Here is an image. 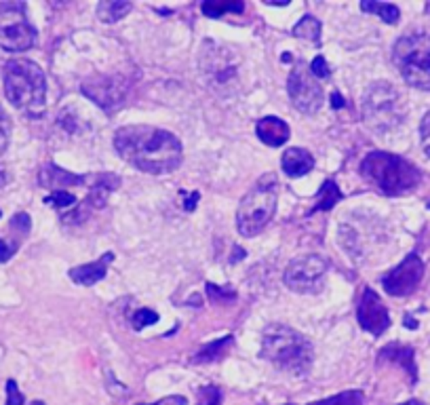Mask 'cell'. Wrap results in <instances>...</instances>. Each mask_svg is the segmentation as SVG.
Wrapping results in <instances>:
<instances>
[{"instance_id":"cell-1","label":"cell","mask_w":430,"mask_h":405,"mask_svg":"<svg viewBox=\"0 0 430 405\" xmlns=\"http://www.w3.org/2000/svg\"><path fill=\"white\" fill-rule=\"evenodd\" d=\"M114 148L122 160L152 176L175 172L184 158V146L178 135L152 125H127L116 129Z\"/></svg>"},{"instance_id":"cell-2","label":"cell","mask_w":430,"mask_h":405,"mask_svg":"<svg viewBox=\"0 0 430 405\" xmlns=\"http://www.w3.org/2000/svg\"><path fill=\"white\" fill-rule=\"evenodd\" d=\"M5 95L30 118H41L47 110V76L43 68L30 59H11L5 65Z\"/></svg>"},{"instance_id":"cell-3","label":"cell","mask_w":430,"mask_h":405,"mask_svg":"<svg viewBox=\"0 0 430 405\" xmlns=\"http://www.w3.org/2000/svg\"><path fill=\"white\" fill-rule=\"evenodd\" d=\"M261 357L281 371L304 376L312 365L314 351L310 340L300 331L283 323H272L261 335Z\"/></svg>"},{"instance_id":"cell-4","label":"cell","mask_w":430,"mask_h":405,"mask_svg":"<svg viewBox=\"0 0 430 405\" xmlns=\"http://www.w3.org/2000/svg\"><path fill=\"white\" fill-rule=\"evenodd\" d=\"M361 176L386 196H403L422 182L420 169L392 152H369L361 163Z\"/></svg>"},{"instance_id":"cell-5","label":"cell","mask_w":430,"mask_h":405,"mask_svg":"<svg viewBox=\"0 0 430 405\" xmlns=\"http://www.w3.org/2000/svg\"><path fill=\"white\" fill-rule=\"evenodd\" d=\"M279 180L275 174L261 176L255 186L243 196L237 211V228L243 236H257L270 224L277 211Z\"/></svg>"},{"instance_id":"cell-6","label":"cell","mask_w":430,"mask_h":405,"mask_svg":"<svg viewBox=\"0 0 430 405\" xmlns=\"http://www.w3.org/2000/svg\"><path fill=\"white\" fill-rule=\"evenodd\" d=\"M405 114L407 108L401 91L386 81L374 83L363 95V121L380 135H386L396 127H401Z\"/></svg>"},{"instance_id":"cell-7","label":"cell","mask_w":430,"mask_h":405,"mask_svg":"<svg viewBox=\"0 0 430 405\" xmlns=\"http://www.w3.org/2000/svg\"><path fill=\"white\" fill-rule=\"evenodd\" d=\"M392 61L407 85L430 91V32L403 34L392 47Z\"/></svg>"},{"instance_id":"cell-8","label":"cell","mask_w":430,"mask_h":405,"mask_svg":"<svg viewBox=\"0 0 430 405\" xmlns=\"http://www.w3.org/2000/svg\"><path fill=\"white\" fill-rule=\"evenodd\" d=\"M36 28L32 25L23 3H0V49L21 53L36 45Z\"/></svg>"},{"instance_id":"cell-9","label":"cell","mask_w":430,"mask_h":405,"mask_svg":"<svg viewBox=\"0 0 430 405\" xmlns=\"http://www.w3.org/2000/svg\"><path fill=\"white\" fill-rule=\"evenodd\" d=\"M198 65H201V72H203L207 85L213 87L217 93H222V89H230L233 83L237 81L235 53L222 45L211 43V41L203 43Z\"/></svg>"},{"instance_id":"cell-10","label":"cell","mask_w":430,"mask_h":405,"mask_svg":"<svg viewBox=\"0 0 430 405\" xmlns=\"http://www.w3.org/2000/svg\"><path fill=\"white\" fill-rule=\"evenodd\" d=\"M325 275L327 262L316 253H308L289 262L283 281L295 293H319L325 285Z\"/></svg>"},{"instance_id":"cell-11","label":"cell","mask_w":430,"mask_h":405,"mask_svg":"<svg viewBox=\"0 0 430 405\" xmlns=\"http://www.w3.org/2000/svg\"><path fill=\"white\" fill-rule=\"evenodd\" d=\"M287 93L293 108L304 114H316L323 106V87L304 61L291 70L287 79Z\"/></svg>"},{"instance_id":"cell-12","label":"cell","mask_w":430,"mask_h":405,"mask_svg":"<svg viewBox=\"0 0 430 405\" xmlns=\"http://www.w3.org/2000/svg\"><path fill=\"white\" fill-rule=\"evenodd\" d=\"M424 279V262L418 253H409L399 266H394L388 275L382 277L384 291L392 298H405L416 291Z\"/></svg>"},{"instance_id":"cell-13","label":"cell","mask_w":430,"mask_h":405,"mask_svg":"<svg viewBox=\"0 0 430 405\" xmlns=\"http://www.w3.org/2000/svg\"><path fill=\"white\" fill-rule=\"evenodd\" d=\"M356 319H358V325L363 329L369 331L376 338L382 335L390 327L388 309L384 307L382 298L372 287H365L361 293L358 307H356Z\"/></svg>"},{"instance_id":"cell-14","label":"cell","mask_w":430,"mask_h":405,"mask_svg":"<svg viewBox=\"0 0 430 405\" xmlns=\"http://www.w3.org/2000/svg\"><path fill=\"white\" fill-rule=\"evenodd\" d=\"M80 89L89 99L95 101V104L110 110L112 106L122 101L129 85H127V81H122L118 76H110V79H97L95 83H85V85H80Z\"/></svg>"},{"instance_id":"cell-15","label":"cell","mask_w":430,"mask_h":405,"mask_svg":"<svg viewBox=\"0 0 430 405\" xmlns=\"http://www.w3.org/2000/svg\"><path fill=\"white\" fill-rule=\"evenodd\" d=\"M85 184L89 188V194L83 207L91 211V209H102L106 205L110 192L120 186V178L112 174H95V176H85Z\"/></svg>"},{"instance_id":"cell-16","label":"cell","mask_w":430,"mask_h":405,"mask_svg":"<svg viewBox=\"0 0 430 405\" xmlns=\"http://www.w3.org/2000/svg\"><path fill=\"white\" fill-rule=\"evenodd\" d=\"M39 184L43 188H49L51 192H68V188L72 186H80L85 184V176H76V174H70L65 172V169L49 163L41 169L39 174Z\"/></svg>"},{"instance_id":"cell-17","label":"cell","mask_w":430,"mask_h":405,"mask_svg":"<svg viewBox=\"0 0 430 405\" xmlns=\"http://www.w3.org/2000/svg\"><path fill=\"white\" fill-rule=\"evenodd\" d=\"M255 133H257V138L266 146H270V148H281L289 140V135H291L289 125L283 118H279V116H264V118H259L257 125H255Z\"/></svg>"},{"instance_id":"cell-18","label":"cell","mask_w":430,"mask_h":405,"mask_svg":"<svg viewBox=\"0 0 430 405\" xmlns=\"http://www.w3.org/2000/svg\"><path fill=\"white\" fill-rule=\"evenodd\" d=\"M112 260H114V253L108 251V253H104L102 258L95 260V262L76 266V268L70 270V279H72L74 283L83 285V287H91V285L99 283V281H102V279L106 277V273H108V264H110Z\"/></svg>"},{"instance_id":"cell-19","label":"cell","mask_w":430,"mask_h":405,"mask_svg":"<svg viewBox=\"0 0 430 405\" xmlns=\"http://www.w3.org/2000/svg\"><path fill=\"white\" fill-rule=\"evenodd\" d=\"M281 167L289 178H302L314 169V156L304 148H287L283 152Z\"/></svg>"},{"instance_id":"cell-20","label":"cell","mask_w":430,"mask_h":405,"mask_svg":"<svg viewBox=\"0 0 430 405\" xmlns=\"http://www.w3.org/2000/svg\"><path fill=\"white\" fill-rule=\"evenodd\" d=\"M380 361H392L396 365H401L411 376V382L418 380V367H416V361H413V349L411 346L388 344L380 351Z\"/></svg>"},{"instance_id":"cell-21","label":"cell","mask_w":430,"mask_h":405,"mask_svg":"<svg viewBox=\"0 0 430 405\" xmlns=\"http://www.w3.org/2000/svg\"><path fill=\"white\" fill-rule=\"evenodd\" d=\"M233 335H224V338H219V340H215V342H209V344H205L201 351H198L194 357H192V363H211V361H217V359H222L226 353H228V349L233 346Z\"/></svg>"},{"instance_id":"cell-22","label":"cell","mask_w":430,"mask_h":405,"mask_svg":"<svg viewBox=\"0 0 430 405\" xmlns=\"http://www.w3.org/2000/svg\"><path fill=\"white\" fill-rule=\"evenodd\" d=\"M340 200H342V190L338 188V184L334 180H325L323 186H321V190L316 192V205H314V209L310 214L334 209Z\"/></svg>"},{"instance_id":"cell-23","label":"cell","mask_w":430,"mask_h":405,"mask_svg":"<svg viewBox=\"0 0 430 405\" xmlns=\"http://www.w3.org/2000/svg\"><path fill=\"white\" fill-rule=\"evenodd\" d=\"M131 9H133V5L125 3V0H104V3L97 5V17L104 23H112V21H120Z\"/></svg>"},{"instance_id":"cell-24","label":"cell","mask_w":430,"mask_h":405,"mask_svg":"<svg viewBox=\"0 0 430 405\" xmlns=\"http://www.w3.org/2000/svg\"><path fill=\"white\" fill-rule=\"evenodd\" d=\"M361 11H365V13H374L378 15L382 21L394 25L396 21H399L401 17V11L396 5H390V3H376V0H363L361 3Z\"/></svg>"},{"instance_id":"cell-25","label":"cell","mask_w":430,"mask_h":405,"mask_svg":"<svg viewBox=\"0 0 430 405\" xmlns=\"http://www.w3.org/2000/svg\"><path fill=\"white\" fill-rule=\"evenodd\" d=\"M291 32H293V37H297V39H306L310 43L321 45V21L312 15H304L300 21L293 25Z\"/></svg>"},{"instance_id":"cell-26","label":"cell","mask_w":430,"mask_h":405,"mask_svg":"<svg viewBox=\"0 0 430 405\" xmlns=\"http://www.w3.org/2000/svg\"><path fill=\"white\" fill-rule=\"evenodd\" d=\"M201 11L205 13V17L217 19L224 13H243L245 5L241 3V0H239V3H213V0H207V3L201 5Z\"/></svg>"},{"instance_id":"cell-27","label":"cell","mask_w":430,"mask_h":405,"mask_svg":"<svg viewBox=\"0 0 430 405\" xmlns=\"http://www.w3.org/2000/svg\"><path fill=\"white\" fill-rule=\"evenodd\" d=\"M363 403H365V395H363V391H344V393H338L334 397H327V399H321V401H314L308 405H363Z\"/></svg>"},{"instance_id":"cell-28","label":"cell","mask_w":430,"mask_h":405,"mask_svg":"<svg viewBox=\"0 0 430 405\" xmlns=\"http://www.w3.org/2000/svg\"><path fill=\"white\" fill-rule=\"evenodd\" d=\"M78 198L72 194V192H51L47 198H45V205H51L59 211H70L76 207Z\"/></svg>"},{"instance_id":"cell-29","label":"cell","mask_w":430,"mask_h":405,"mask_svg":"<svg viewBox=\"0 0 430 405\" xmlns=\"http://www.w3.org/2000/svg\"><path fill=\"white\" fill-rule=\"evenodd\" d=\"M9 140H11V118L5 112V108L0 106V156L7 152Z\"/></svg>"},{"instance_id":"cell-30","label":"cell","mask_w":430,"mask_h":405,"mask_svg":"<svg viewBox=\"0 0 430 405\" xmlns=\"http://www.w3.org/2000/svg\"><path fill=\"white\" fill-rule=\"evenodd\" d=\"M158 321V315L150 309H140L133 317H131V325H133L136 331H142L146 325H154Z\"/></svg>"},{"instance_id":"cell-31","label":"cell","mask_w":430,"mask_h":405,"mask_svg":"<svg viewBox=\"0 0 430 405\" xmlns=\"http://www.w3.org/2000/svg\"><path fill=\"white\" fill-rule=\"evenodd\" d=\"M30 228H32V222H30V216H28V214H17V216H13V220H11V230L17 234V243H21V241L25 239V234L30 232Z\"/></svg>"},{"instance_id":"cell-32","label":"cell","mask_w":430,"mask_h":405,"mask_svg":"<svg viewBox=\"0 0 430 405\" xmlns=\"http://www.w3.org/2000/svg\"><path fill=\"white\" fill-rule=\"evenodd\" d=\"M207 293H209V298L215 304H228L230 300H235V295H237L233 289H222L219 285H213V283H207Z\"/></svg>"},{"instance_id":"cell-33","label":"cell","mask_w":430,"mask_h":405,"mask_svg":"<svg viewBox=\"0 0 430 405\" xmlns=\"http://www.w3.org/2000/svg\"><path fill=\"white\" fill-rule=\"evenodd\" d=\"M222 399L217 386H205L198 391V405H217Z\"/></svg>"},{"instance_id":"cell-34","label":"cell","mask_w":430,"mask_h":405,"mask_svg":"<svg viewBox=\"0 0 430 405\" xmlns=\"http://www.w3.org/2000/svg\"><path fill=\"white\" fill-rule=\"evenodd\" d=\"M420 140H422V148L426 156H430V112H426L420 123Z\"/></svg>"},{"instance_id":"cell-35","label":"cell","mask_w":430,"mask_h":405,"mask_svg":"<svg viewBox=\"0 0 430 405\" xmlns=\"http://www.w3.org/2000/svg\"><path fill=\"white\" fill-rule=\"evenodd\" d=\"M23 403H25V397L17 388V382L7 380V403L5 405H23Z\"/></svg>"},{"instance_id":"cell-36","label":"cell","mask_w":430,"mask_h":405,"mask_svg":"<svg viewBox=\"0 0 430 405\" xmlns=\"http://www.w3.org/2000/svg\"><path fill=\"white\" fill-rule=\"evenodd\" d=\"M310 72L316 76V79H329V74H332V70H329V65L325 61L323 55H316L310 63Z\"/></svg>"},{"instance_id":"cell-37","label":"cell","mask_w":430,"mask_h":405,"mask_svg":"<svg viewBox=\"0 0 430 405\" xmlns=\"http://www.w3.org/2000/svg\"><path fill=\"white\" fill-rule=\"evenodd\" d=\"M15 247L11 245V243H7L5 239H0V264H5V262H9L13 256H15Z\"/></svg>"},{"instance_id":"cell-38","label":"cell","mask_w":430,"mask_h":405,"mask_svg":"<svg viewBox=\"0 0 430 405\" xmlns=\"http://www.w3.org/2000/svg\"><path fill=\"white\" fill-rule=\"evenodd\" d=\"M138 405H146V403H138ZM152 405H188V399L186 397H180V395H171L167 399H160Z\"/></svg>"},{"instance_id":"cell-39","label":"cell","mask_w":430,"mask_h":405,"mask_svg":"<svg viewBox=\"0 0 430 405\" xmlns=\"http://www.w3.org/2000/svg\"><path fill=\"white\" fill-rule=\"evenodd\" d=\"M201 198V194L198 192H192L188 198H186V202H184V207H186V211H194V207H196V200Z\"/></svg>"},{"instance_id":"cell-40","label":"cell","mask_w":430,"mask_h":405,"mask_svg":"<svg viewBox=\"0 0 430 405\" xmlns=\"http://www.w3.org/2000/svg\"><path fill=\"white\" fill-rule=\"evenodd\" d=\"M332 106H334V108H342V106H344V99H342L340 93H334V95H332Z\"/></svg>"},{"instance_id":"cell-41","label":"cell","mask_w":430,"mask_h":405,"mask_svg":"<svg viewBox=\"0 0 430 405\" xmlns=\"http://www.w3.org/2000/svg\"><path fill=\"white\" fill-rule=\"evenodd\" d=\"M7 182H9V176H7V172H3V169H0V190H3V188L7 186Z\"/></svg>"},{"instance_id":"cell-42","label":"cell","mask_w":430,"mask_h":405,"mask_svg":"<svg viewBox=\"0 0 430 405\" xmlns=\"http://www.w3.org/2000/svg\"><path fill=\"white\" fill-rule=\"evenodd\" d=\"M405 327H409V329H416V327H418V323H416L411 317H405Z\"/></svg>"},{"instance_id":"cell-43","label":"cell","mask_w":430,"mask_h":405,"mask_svg":"<svg viewBox=\"0 0 430 405\" xmlns=\"http://www.w3.org/2000/svg\"><path fill=\"white\" fill-rule=\"evenodd\" d=\"M401 405H422L420 401H416V399H411V401H407V403H401Z\"/></svg>"},{"instance_id":"cell-44","label":"cell","mask_w":430,"mask_h":405,"mask_svg":"<svg viewBox=\"0 0 430 405\" xmlns=\"http://www.w3.org/2000/svg\"><path fill=\"white\" fill-rule=\"evenodd\" d=\"M30 405H47V403H45V401H32Z\"/></svg>"},{"instance_id":"cell-45","label":"cell","mask_w":430,"mask_h":405,"mask_svg":"<svg viewBox=\"0 0 430 405\" xmlns=\"http://www.w3.org/2000/svg\"><path fill=\"white\" fill-rule=\"evenodd\" d=\"M428 209H430V202H428Z\"/></svg>"},{"instance_id":"cell-46","label":"cell","mask_w":430,"mask_h":405,"mask_svg":"<svg viewBox=\"0 0 430 405\" xmlns=\"http://www.w3.org/2000/svg\"><path fill=\"white\" fill-rule=\"evenodd\" d=\"M287 405H293V403H287Z\"/></svg>"},{"instance_id":"cell-47","label":"cell","mask_w":430,"mask_h":405,"mask_svg":"<svg viewBox=\"0 0 430 405\" xmlns=\"http://www.w3.org/2000/svg\"><path fill=\"white\" fill-rule=\"evenodd\" d=\"M0 216H3V211H0Z\"/></svg>"}]
</instances>
